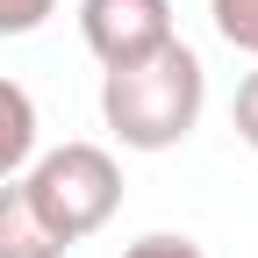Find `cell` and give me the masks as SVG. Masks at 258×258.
I'll return each instance as SVG.
<instances>
[{"label": "cell", "mask_w": 258, "mask_h": 258, "mask_svg": "<svg viewBox=\"0 0 258 258\" xmlns=\"http://www.w3.org/2000/svg\"><path fill=\"white\" fill-rule=\"evenodd\" d=\"M208 22L237 57H258V0H208Z\"/></svg>", "instance_id": "8992f818"}, {"label": "cell", "mask_w": 258, "mask_h": 258, "mask_svg": "<svg viewBox=\"0 0 258 258\" xmlns=\"http://www.w3.org/2000/svg\"><path fill=\"white\" fill-rule=\"evenodd\" d=\"M64 251L72 244L36 215L29 186L22 179H0V258H64Z\"/></svg>", "instance_id": "277c9868"}, {"label": "cell", "mask_w": 258, "mask_h": 258, "mask_svg": "<svg viewBox=\"0 0 258 258\" xmlns=\"http://www.w3.org/2000/svg\"><path fill=\"white\" fill-rule=\"evenodd\" d=\"M22 186H29L36 215L64 244H86L93 230H108L115 208H122V165H115V151L108 144H86V137L57 144V151H36L29 172H22Z\"/></svg>", "instance_id": "7a4b0ae2"}, {"label": "cell", "mask_w": 258, "mask_h": 258, "mask_svg": "<svg viewBox=\"0 0 258 258\" xmlns=\"http://www.w3.org/2000/svg\"><path fill=\"white\" fill-rule=\"evenodd\" d=\"M36 101H29V86L0 72V179H22L29 158H36Z\"/></svg>", "instance_id": "5b68a950"}, {"label": "cell", "mask_w": 258, "mask_h": 258, "mask_svg": "<svg viewBox=\"0 0 258 258\" xmlns=\"http://www.w3.org/2000/svg\"><path fill=\"white\" fill-rule=\"evenodd\" d=\"M79 36L101 57V72L137 64L158 43H172V0H79Z\"/></svg>", "instance_id": "3957f363"}, {"label": "cell", "mask_w": 258, "mask_h": 258, "mask_svg": "<svg viewBox=\"0 0 258 258\" xmlns=\"http://www.w3.org/2000/svg\"><path fill=\"white\" fill-rule=\"evenodd\" d=\"M208 108V72L179 36L158 43L137 64L101 72V122L122 151H172L194 137V122Z\"/></svg>", "instance_id": "6da1fadb"}, {"label": "cell", "mask_w": 258, "mask_h": 258, "mask_svg": "<svg viewBox=\"0 0 258 258\" xmlns=\"http://www.w3.org/2000/svg\"><path fill=\"white\" fill-rule=\"evenodd\" d=\"M57 15V0H0V36H36Z\"/></svg>", "instance_id": "52a82bcc"}, {"label": "cell", "mask_w": 258, "mask_h": 258, "mask_svg": "<svg viewBox=\"0 0 258 258\" xmlns=\"http://www.w3.org/2000/svg\"><path fill=\"white\" fill-rule=\"evenodd\" d=\"M122 258H208L194 237H179V230H151V237H137Z\"/></svg>", "instance_id": "ba28073f"}, {"label": "cell", "mask_w": 258, "mask_h": 258, "mask_svg": "<svg viewBox=\"0 0 258 258\" xmlns=\"http://www.w3.org/2000/svg\"><path fill=\"white\" fill-rule=\"evenodd\" d=\"M230 122H237V137L258 151V72H244V86H237V108H230Z\"/></svg>", "instance_id": "9c48e42d"}]
</instances>
